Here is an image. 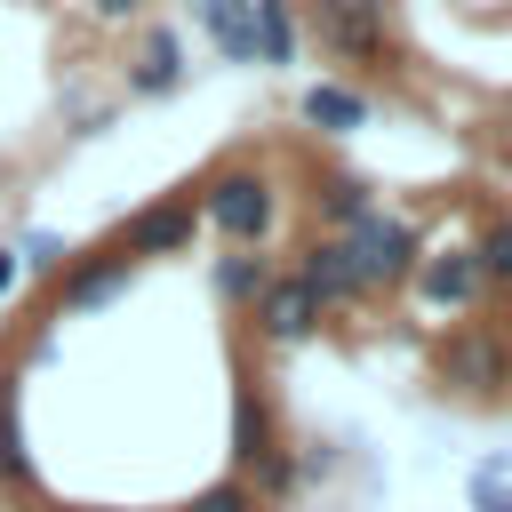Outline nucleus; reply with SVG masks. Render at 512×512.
<instances>
[{"label": "nucleus", "instance_id": "nucleus-9", "mask_svg": "<svg viewBox=\"0 0 512 512\" xmlns=\"http://www.w3.org/2000/svg\"><path fill=\"white\" fill-rule=\"evenodd\" d=\"M416 296L432 304V312H464L488 280H480V264H472V248H448V256H416Z\"/></svg>", "mask_w": 512, "mask_h": 512}, {"label": "nucleus", "instance_id": "nucleus-21", "mask_svg": "<svg viewBox=\"0 0 512 512\" xmlns=\"http://www.w3.org/2000/svg\"><path fill=\"white\" fill-rule=\"evenodd\" d=\"M16 280H24V264H16V248H0V296H8Z\"/></svg>", "mask_w": 512, "mask_h": 512}, {"label": "nucleus", "instance_id": "nucleus-19", "mask_svg": "<svg viewBox=\"0 0 512 512\" xmlns=\"http://www.w3.org/2000/svg\"><path fill=\"white\" fill-rule=\"evenodd\" d=\"M472 264H480V280H496V288H512V216H496L480 240H472Z\"/></svg>", "mask_w": 512, "mask_h": 512}, {"label": "nucleus", "instance_id": "nucleus-1", "mask_svg": "<svg viewBox=\"0 0 512 512\" xmlns=\"http://www.w3.org/2000/svg\"><path fill=\"white\" fill-rule=\"evenodd\" d=\"M192 200H200V224H208L224 248H264L272 224H280V184H272L264 168H248V160H240V168H216Z\"/></svg>", "mask_w": 512, "mask_h": 512}, {"label": "nucleus", "instance_id": "nucleus-17", "mask_svg": "<svg viewBox=\"0 0 512 512\" xmlns=\"http://www.w3.org/2000/svg\"><path fill=\"white\" fill-rule=\"evenodd\" d=\"M0 480H32V456H24V416H16V384H0Z\"/></svg>", "mask_w": 512, "mask_h": 512}, {"label": "nucleus", "instance_id": "nucleus-20", "mask_svg": "<svg viewBox=\"0 0 512 512\" xmlns=\"http://www.w3.org/2000/svg\"><path fill=\"white\" fill-rule=\"evenodd\" d=\"M64 256H72V248H64V232H24V240H16V264H24V272H40V280H48Z\"/></svg>", "mask_w": 512, "mask_h": 512}, {"label": "nucleus", "instance_id": "nucleus-6", "mask_svg": "<svg viewBox=\"0 0 512 512\" xmlns=\"http://www.w3.org/2000/svg\"><path fill=\"white\" fill-rule=\"evenodd\" d=\"M320 40L344 56V64H376L392 48V24H384V0H320Z\"/></svg>", "mask_w": 512, "mask_h": 512}, {"label": "nucleus", "instance_id": "nucleus-7", "mask_svg": "<svg viewBox=\"0 0 512 512\" xmlns=\"http://www.w3.org/2000/svg\"><path fill=\"white\" fill-rule=\"evenodd\" d=\"M440 376L464 384V392H496V384H512V344L488 336V328H456L448 352H440Z\"/></svg>", "mask_w": 512, "mask_h": 512}, {"label": "nucleus", "instance_id": "nucleus-13", "mask_svg": "<svg viewBox=\"0 0 512 512\" xmlns=\"http://www.w3.org/2000/svg\"><path fill=\"white\" fill-rule=\"evenodd\" d=\"M264 280H272L264 248H232V256H216V296H224V304H240V312L264 296Z\"/></svg>", "mask_w": 512, "mask_h": 512}, {"label": "nucleus", "instance_id": "nucleus-3", "mask_svg": "<svg viewBox=\"0 0 512 512\" xmlns=\"http://www.w3.org/2000/svg\"><path fill=\"white\" fill-rule=\"evenodd\" d=\"M192 232H200V200H192V192H160V200H144V208L120 224V240H112V248L144 264V256H184V248H192Z\"/></svg>", "mask_w": 512, "mask_h": 512}, {"label": "nucleus", "instance_id": "nucleus-8", "mask_svg": "<svg viewBox=\"0 0 512 512\" xmlns=\"http://www.w3.org/2000/svg\"><path fill=\"white\" fill-rule=\"evenodd\" d=\"M296 280L320 296V304H360L368 296V280H360V264H352V248H344V232H320L312 248H304V264H296Z\"/></svg>", "mask_w": 512, "mask_h": 512}, {"label": "nucleus", "instance_id": "nucleus-14", "mask_svg": "<svg viewBox=\"0 0 512 512\" xmlns=\"http://www.w3.org/2000/svg\"><path fill=\"white\" fill-rule=\"evenodd\" d=\"M272 448H280V440H272V416H264V400H256V392H240V400H232V464H248V472H256Z\"/></svg>", "mask_w": 512, "mask_h": 512}, {"label": "nucleus", "instance_id": "nucleus-12", "mask_svg": "<svg viewBox=\"0 0 512 512\" xmlns=\"http://www.w3.org/2000/svg\"><path fill=\"white\" fill-rule=\"evenodd\" d=\"M200 24L224 48V64H256V8L248 0H200Z\"/></svg>", "mask_w": 512, "mask_h": 512}, {"label": "nucleus", "instance_id": "nucleus-10", "mask_svg": "<svg viewBox=\"0 0 512 512\" xmlns=\"http://www.w3.org/2000/svg\"><path fill=\"white\" fill-rule=\"evenodd\" d=\"M296 112H304V128H320V136H352V128H368V96H360L352 80H312V88L296 96Z\"/></svg>", "mask_w": 512, "mask_h": 512}, {"label": "nucleus", "instance_id": "nucleus-23", "mask_svg": "<svg viewBox=\"0 0 512 512\" xmlns=\"http://www.w3.org/2000/svg\"><path fill=\"white\" fill-rule=\"evenodd\" d=\"M472 496H480V512H512V496H496V488H488V480H480V488H472Z\"/></svg>", "mask_w": 512, "mask_h": 512}, {"label": "nucleus", "instance_id": "nucleus-4", "mask_svg": "<svg viewBox=\"0 0 512 512\" xmlns=\"http://www.w3.org/2000/svg\"><path fill=\"white\" fill-rule=\"evenodd\" d=\"M128 280H136V256H120V248L64 256V264H56V312H104Z\"/></svg>", "mask_w": 512, "mask_h": 512}, {"label": "nucleus", "instance_id": "nucleus-11", "mask_svg": "<svg viewBox=\"0 0 512 512\" xmlns=\"http://www.w3.org/2000/svg\"><path fill=\"white\" fill-rule=\"evenodd\" d=\"M128 88H136V96H176V88H184V48H176L168 24L144 32V48H136V64H128Z\"/></svg>", "mask_w": 512, "mask_h": 512}, {"label": "nucleus", "instance_id": "nucleus-22", "mask_svg": "<svg viewBox=\"0 0 512 512\" xmlns=\"http://www.w3.org/2000/svg\"><path fill=\"white\" fill-rule=\"evenodd\" d=\"M136 8H144V0H96V16H112V24H120V16H136Z\"/></svg>", "mask_w": 512, "mask_h": 512}, {"label": "nucleus", "instance_id": "nucleus-5", "mask_svg": "<svg viewBox=\"0 0 512 512\" xmlns=\"http://www.w3.org/2000/svg\"><path fill=\"white\" fill-rule=\"evenodd\" d=\"M320 312H328V304H320L296 272H272V280H264V296L248 304V320H256V336H264V344H304V336L320 328Z\"/></svg>", "mask_w": 512, "mask_h": 512}, {"label": "nucleus", "instance_id": "nucleus-16", "mask_svg": "<svg viewBox=\"0 0 512 512\" xmlns=\"http://www.w3.org/2000/svg\"><path fill=\"white\" fill-rule=\"evenodd\" d=\"M176 512H264V496L240 480V472H224V480H208V488H192Z\"/></svg>", "mask_w": 512, "mask_h": 512}, {"label": "nucleus", "instance_id": "nucleus-15", "mask_svg": "<svg viewBox=\"0 0 512 512\" xmlns=\"http://www.w3.org/2000/svg\"><path fill=\"white\" fill-rule=\"evenodd\" d=\"M256 8V64H296V16L288 0H248Z\"/></svg>", "mask_w": 512, "mask_h": 512}, {"label": "nucleus", "instance_id": "nucleus-18", "mask_svg": "<svg viewBox=\"0 0 512 512\" xmlns=\"http://www.w3.org/2000/svg\"><path fill=\"white\" fill-rule=\"evenodd\" d=\"M368 208H376V200H368L360 176H328V184H320V216H328V232H344V224L368 216Z\"/></svg>", "mask_w": 512, "mask_h": 512}, {"label": "nucleus", "instance_id": "nucleus-2", "mask_svg": "<svg viewBox=\"0 0 512 512\" xmlns=\"http://www.w3.org/2000/svg\"><path fill=\"white\" fill-rule=\"evenodd\" d=\"M344 248H352V264H360V280L368 288H400L408 272H416V224H400V216H384V208H368V216H352L344 224Z\"/></svg>", "mask_w": 512, "mask_h": 512}]
</instances>
